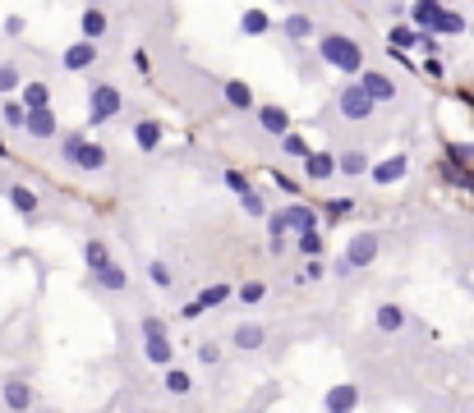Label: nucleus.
<instances>
[{
    "label": "nucleus",
    "instance_id": "36",
    "mask_svg": "<svg viewBox=\"0 0 474 413\" xmlns=\"http://www.w3.org/2000/svg\"><path fill=\"white\" fill-rule=\"evenodd\" d=\"M235 299L244 303V308H258V303L267 299V280H244V285L235 290Z\"/></svg>",
    "mask_w": 474,
    "mask_h": 413
},
{
    "label": "nucleus",
    "instance_id": "8",
    "mask_svg": "<svg viewBox=\"0 0 474 413\" xmlns=\"http://www.w3.org/2000/svg\"><path fill=\"white\" fill-rule=\"evenodd\" d=\"M355 83L364 87V97H369L373 106H387V101H396V78L392 74H382V69H364Z\"/></svg>",
    "mask_w": 474,
    "mask_h": 413
},
{
    "label": "nucleus",
    "instance_id": "35",
    "mask_svg": "<svg viewBox=\"0 0 474 413\" xmlns=\"http://www.w3.org/2000/svg\"><path fill=\"white\" fill-rule=\"evenodd\" d=\"M355 206H360V202H355L350 193H341V198H327V202H323V221H345Z\"/></svg>",
    "mask_w": 474,
    "mask_h": 413
},
{
    "label": "nucleus",
    "instance_id": "26",
    "mask_svg": "<svg viewBox=\"0 0 474 413\" xmlns=\"http://www.w3.org/2000/svg\"><path fill=\"white\" fill-rule=\"evenodd\" d=\"M5 202L14 206L18 216H37V206H42L37 189H28V184H5Z\"/></svg>",
    "mask_w": 474,
    "mask_h": 413
},
{
    "label": "nucleus",
    "instance_id": "38",
    "mask_svg": "<svg viewBox=\"0 0 474 413\" xmlns=\"http://www.w3.org/2000/svg\"><path fill=\"white\" fill-rule=\"evenodd\" d=\"M18 87H23V78H18V65H14V60H0V97H14Z\"/></svg>",
    "mask_w": 474,
    "mask_h": 413
},
{
    "label": "nucleus",
    "instance_id": "45",
    "mask_svg": "<svg viewBox=\"0 0 474 413\" xmlns=\"http://www.w3.org/2000/svg\"><path fill=\"white\" fill-rule=\"evenodd\" d=\"M424 74H429V78H442V74H447V65H442V55H429V60H424Z\"/></svg>",
    "mask_w": 474,
    "mask_h": 413
},
{
    "label": "nucleus",
    "instance_id": "54",
    "mask_svg": "<svg viewBox=\"0 0 474 413\" xmlns=\"http://www.w3.org/2000/svg\"><path fill=\"white\" fill-rule=\"evenodd\" d=\"M470 413H474V409H470Z\"/></svg>",
    "mask_w": 474,
    "mask_h": 413
},
{
    "label": "nucleus",
    "instance_id": "9",
    "mask_svg": "<svg viewBox=\"0 0 474 413\" xmlns=\"http://www.w3.org/2000/svg\"><path fill=\"white\" fill-rule=\"evenodd\" d=\"M405 175H410V156H405V152H392V156H382V161L369 165V180L378 184V189H387V184H401Z\"/></svg>",
    "mask_w": 474,
    "mask_h": 413
},
{
    "label": "nucleus",
    "instance_id": "16",
    "mask_svg": "<svg viewBox=\"0 0 474 413\" xmlns=\"http://www.w3.org/2000/svg\"><path fill=\"white\" fill-rule=\"evenodd\" d=\"M111 33V14H106V9H97V5H88L79 14V42H102V37Z\"/></svg>",
    "mask_w": 474,
    "mask_h": 413
},
{
    "label": "nucleus",
    "instance_id": "50",
    "mask_svg": "<svg viewBox=\"0 0 474 413\" xmlns=\"http://www.w3.org/2000/svg\"><path fill=\"white\" fill-rule=\"evenodd\" d=\"M286 248H290V239H267V253H272V258H281Z\"/></svg>",
    "mask_w": 474,
    "mask_h": 413
},
{
    "label": "nucleus",
    "instance_id": "11",
    "mask_svg": "<svg viewBox=\"0 0 474 413\" xmlns=\"http://www.w3.org/2000/svg\"><path fill=\"white\" fill-rule=\"evenodd\" d=\"M51 83H46V78H28L23 87H18L14 92V101L23 106V115H33V111H51Z\"/></svg>",
    "mask_w": 474,
    "mask_h": 413
},
{
    "label": "nucleus",
    "instance_id": "1",
    "mask_svg": "<svg viewBox=\"0 0 474 413\" xmlns=\"http://www.w3.org/2000/svg\"><path fill=\"white\" fill-rule=\"evenodd\" d=\"M313 42H318V60L323 65L341 69V74H350V78L364 74V46L355 42L350 33H318Z\"/></svg>",
    "mask_w": 474,
    "mask_h": 413
},
{
    "label": "nucleus",
    "instance_id": "23",
    "mask_svg": "<svg viewBox=\"0 0 474 413\" xmlns=\"http://www.w3.org/2000/svg\"><path fill=\"white\" fill-rule=\"evenodd\" d=\"M281 37H290V42H313L318 37V18L304 14V9H299V14H286L281 18Z\"/></svg>",
    "mask_w": 474,
    "mask_h": 413
},
{
    "label": "nucleus",
    "instance_id": "41",
    "mask_svg": "<svg viewBox=\"0 0 474 413\" xmlns=\"http://www.w3.org/2000/svg\"><path fill=\"white\" fill-rule=\"evenodd\" d=\"M83 143H88V133H65V138H60V161L74 165V156H79Z\"/></svg>",
    "mask_w": 474,
    "mask_h": 413
},
{
    "label": "nucleus",
    "instance_id": "10",
    "mask_svg": "<svg viewBox=\"0 0 474 413\" xmlns=\"http://www.w3.org/2000/svg\"><path fill=\"white\" fill-rule=\"evenodd\" d=\"M0 404H5L9 413H33V404H37V390L28 386L23 377H9L5 386H0Z\"/></svg>",
    "mask_w": 474,
    "mask_h": 413
},
{
    "label": "nucleus",
    "instance_id": "27",
    "mask_svg": "<svg viewBox=\"0 0 474 413\" xmlns=\"http://www.w3.org/2000/svg\"><path fill=\"white\" fill-rule=\"evenodd\" d=\"M414 46H419V33H414L410 23H396L392 33H387V51H401V55H410Z\"/></svg>",
    "mask_w": 474,
    "mask_h": 413
},
{
    "label": "nucleus",
    "instance_id": "3",
    "mask_svg": "<svg viewBox=\"0 0 474 413\" xmlns=\"http://www.w3.org/2000/svg\"><path fill=\"white\" fill-rule=\"evenodd\" d=\"M143 358L152 363V368H176V344H171V326L161 321V312H143Z\"/></svg>",
    "mask_w": 474,
    "mask_h": 413
},
{
    "label": "nucleus",
    "instance_id": "29",
    "mask_svg": "<svg viewBox=\"0 0 474 413\" xmlns=\"http://www.w3.org/2000/svg\"><path fill=\"white\" fill-rule=\"evenodd\" d=\"M239 211H244L249 221H267V216H272V202H267L258 189H249V193H239Z\"/></svg>",
    "mask_w": 474,
    "mask_h": 413
},
{
    "label": "nucleus",
    "instance_id": "7",
    "mask_svg": "<svg viewBox=\"0 0 474 413\" xmlns=\"http://www.w3.org/2000/svg\"><path fill=\"white\" fill-rule=\"evenodd\" d=\"M378 253H382V239H378L373 230H360L350 243H345V258H341V262H345L350 271H364V267H373V262H378Z\"/></svg>",
    "mask_w": 474,
    "mask_h": 413
},
{
    "label": "nucleus",
    "instance_id": "30",
    "mask_svg": "<svg viewBox=\"0 0 474 413\" xmlns=\"http://www.w3.org/2000/svg\"><path fill=\"white\" fill-rule=\"evenodd\" d=\"M239 33H244V37L272 33V18H267V9H244V14H239Z\"/></svg>",
    "mask_w": 474,
    "mask_h": 413
},
{
    "label": "nucleus",
    "instance_id": "52",
    "mask_svg": "<svg viewBox=\"0 0 474 413\" xmlns=\"http://www.w3.org/2000/svg\"><path fill=\"white\" fill-rule=\"evenodd\" d=\"M470 33H474V18H470Z\"/></svg>",
    "mask_w": 474,
    "mask_h": 413
},
{
    "label": "nucleus",
    "instance_id": "51",
    "mask_svg": "<svg viewBox=\"0 0 474 413\" xmlns=\"http://www.w3.org/2000/svg\"><path fill=\"white\" fill-rule=\"evenodd\" d=\"M249 413H263V409H249Z\"/></svg>",
    "mask_w": 474,
    "mask_h": 413
},
{
    "label": "nucleus",
    "instance_id": "22",
    "mask_svg": "<svg viewBox=\"0 0 474 413\" xmlns=\"http://www.w3.org/2000/svg\"><path fill=\"white\" fill-rule=\"evenodd\" d=\"M18 133H28V138H37V143H46V138L60 133V120H55V111H33V115H23V129H18Z\"/></svg>",
    "mask_w": 474,
    "mask_h": 413
},
{
    "label": "nucleus",
    "instance_id": "44",
    "mask_svg": "<svg viewBox=\"0 0 474 413\" xmlns=\"http://www.w3.org/2000/svg\"><path fill=\"white\" fill-rule=\"evenodd\" d=\"M272 189H281L286 198H295V202H299V180H290L286 170H272Z\"/></svg>",
    "mask_w": 474,
    "mask_h": 413
},
{
    "label": "nucleus",
    "instance_id": "15",
    "mask_svg": "<svg viewBox=\"0 0 474 413\" xmlns=\"http://www.w3.org/2000/svg\"><path fill=\"white\" fill-rule=\"evenodd\" d=\"M299 165H304L308 184H332L336 180V152H308Z\"/></svg>",
    "mask_w": 474,
    "mask_h": 413
},
{
    "label": "nucleus",
    "instance_id": "25",
    "mask_svg": "<svg viewBox=\"0 0 474 413\" xmlns=\"http://www.w3.org/2000/svg\"><path fill=\"white\" fill-rule=\"evenodd\" d=\"M92 285H97V290H106V294H124V290H129V271H124L120 262H106L102 271H92Z\"/></svg>",
    "mask_w": 474,
    "mask_h": 413
},
{
    "label": "nucleus",
    "instance_id": "47",
    "mask_svg": "<svg viewBox=\"0 0 474 413\" xmlns=\"http://www.w3.org/2000/svg\"><path fill=\"white\" fill-rule=\"evenodd\" d=\"M419 51H424V55H438L442 42H438V37H429V33H419Z\"/></svg>",
    "mask_w": 474,
    "mask_h": 413
},
{
    "label": "nucleus",
    "instance_id": "34",
    "mask_svg": "<svg viewBox=\"0 0 474 413\" xmlns=\"http://www.w3.org/2000/svg\"><path fill=\"white\" fill-rule=\"evenodd\" d=\"M295 248H299V258L304 262H313V258H323V230H308V234H295Z\"/></svg>",
    "mask_w": 474,
    "mask_h": 413
},
{
    "label": "nucleus",
    "instance_id": "14",
    "mask_svg": "<svg viewBox=\"0 0 474 413\" xmlns=\"http://www.w3.org/2000/svg\"><path fill=\"white\" fill-rule=\"evenodd\" d=\"M106 165H111V152H106L102 143H92V138H88V143L79 147V156H74L70 170H79V175H102Z\"/></svg>",
    "mask_w": 474,
    "mask_h": 413
},
{
    "label": "nucleus",
    "instance_id": "46",
    "mask_svg": "<svg viewBox=\"0 0 474 413\" xmlns=\"http://www.w3.org/2000/svg\"><path fill=\"white\" fill-rule=\"evenodd\" d=\"M5 37H23V14H9L5 18Z\"/></svg>",
    "mask_w": 474,
    "mask_h": 413
},
{
    "label": "nucleus",
    "instance_id": "17",
    "mask_svg": "<svg viewBox=\"0 0 474 413\" xmlns=\"http://www.w3.org/2000/svg\"><path fill=\"white\" fill-rule=\"evenodd\" d=\"M360 386H355V381H341V386H332V390H327V395H323V409L327 413H355V409H360Z\"/></svg>",
    "mask_w": 474,
    "mask_h": 413
},
{
    "label": "nucleus",
    "instance_id": "4",
    "mask_svg": "<svg viewBox=\"0 0 474 413\" xmlns=\"http://www.w3.org/2000/svg\"><path fill=\"white\" fill-rule=\"evenodd\" d=\"M120 111H124V92L120 87L115 83H92V92H88V129L111 124Z\"/></svg>",
    "mask_w": 474,
    "mask_h": 413
},
{
    "label": "nucleus",
    "instance_id": "2",
    "mask_svg": "<svg viewBox=\"0 0 474 413\" xmlns=\"http://www.w3.org/2000/svg\"><path fill=\"white\" fill-rule=\"evenodd\" d=\"M410 18H414V33H429V37H456V33L470 28V18L460 14V9H447V5H438V0L410 5Z\"/></svg>",
    "mask_w": 474,
    "mask_h": 413
},
{
    "label": "nucleus",
    "instance_id": "6",
    "mask_svg": "<svg viewBox=\"0 0 474 413\" xmlns=\"http://www.w3.org/2000/svg\"><path fill=\"white\" fill-rule=\"evenodd\" d=\"M272 221H276V230L286 234H308V230H318V211L308 202H290V206H281V211H276L272 206Z\"/></svg>",
    "mask_w": 474,
    "mask_h": 413
},
{
    "label": "nucleus",
    "instance_id": "24",
    "mask_svg": "<svg viewBox=\"0 0 474 413\" xmlns=\"http://www.w3.org/2000/svg\"><path fill=\"white\" fill-rule=\"evenodd\" d=\"M369 165H373V156L364 152V147H350V152L336 156V175H345V180H364Z\"/></svg>",
    "mask_w": 474,
    "mask_h": 413
},
{
    "label": "nucleus",
    "instance_id": "42",
    "mask_svg": "<svg viewBox=\"0 0 474 413\" xmlns=\"http://www.w3.org/2000/svg\"><path fill=\"white\" fill-rule=\"evenodd\" d=\"M318 280H327V262L323 258H313V262L299 267V285H318Z\"/></svg>",
    "mask_w": 474,
    "mask_h": 413
},
{
    "label": "nucleus",
    "instance_id": "48",
    "mask_svg": "<svg viewBox=\"0 0 474 413\" xmlns=\"http://www.w3.org/2000/svg\"><path fill=\"white\" fill-rule=\"evenodd\" d=\"M134 69H139V74H148V69H152V60H148V51H143V46H134Z\"/></svg>",
    "mask_w": 474,
    "mask_h": 413
},
{
    "label": "nucleus",
    "instance_id": "19",
    "mask_svg": "<svg viewBox=\"0 0 474 413\" xmlns=\"http://www.w3.org/2000/svg\"><path fill=\"white\" fill-rule=\"evenodd\" d=\"M258 129L272 133V138H286L290 133V111H286V106H276V101H263V106H258Z\"/></svg>",
    "mask_w": 474,
    "mask_h": 413
},
{
    "label": "nucleus",
    "instance_id": "43",
    "mask_svg": "<svg viewBox=\"0 0 474 413\" xmlns=\"http://www.w3.org/2000/svg\"><path fill=\"white\" fill-rule=\"evenodd\" d=\"M221 184H226V189L235 193V198H239V193H249V189H254V184H249V175H239V170H221Z\"/></svg>",
    "mask_w": 474,
    "mask_h": 413
},
{
    "label": "nucleus",
    "instance_id": "31",
    "mask_svg": "<svg viewBox=\"0 0 474 413\" xmlns=\"http://www.w3.org/2000/svg\"><path fill=\"white\" fill-rule=\"evenodd\" d=\"M83 262H88V271H102L106 262H111V243H106V239H97V234H92V239L83 243Z\"/></svg>",
    "mask_w": 474,
    "mask_h": 413
},
{
    "label": "nucleus",
    "instance_id": "21",
    "mask_svg": "<svg viewBox=\"0 0 474 413\" xmlns=\"http://www.w3.org/2000/svg\"><path fill=\"white\" fill-rule=\"evenodd\" d=\"M221 97H226L230 111H258V97L244 78H226V83H221Z\"/></svg>",
    "mask_w": 474,
    "mask_h": 413
},
{
    "label": "nucleus",
    "instance_id": "39",
    "mask_svg": "<svg viewBox=\"0 0 474 413\" xmlns=\"http://www.w3.org/2000/svg\"><path fill=\"white\" fill-rule=\"evenodd\" d=\"M148 280L157 285V290H176V271H171L161 258H152V262H148Z\"/></svg>",
    "mask_w": 474,
    "mask_h": 413
},
{
    "label": "nucleus",
    "instance_id": "13",
    "mask_svg": "<svg viewBox=\"0 0 474 413\" xmlns=\"http://www.w3.org/2000/svg\"><path fill=\"white\" fill-rule=\"evenodd\" d=\"M405 326H410V312L401 303H378V312H373V331L378 336H401Z\"/></svg>",
    "mask_w": 474,
    "mask_h": 413
},
{
    "label": "nucleus",
    "instance_id": "37",
    "mask_svg": "<svg viewBox=\"0 0 474 413\" xmlns=\"http://www.w3.org/2000/svg\"><path fill=\"white\" fill-rule=\"evenodd\" d=\"M0 124H5V129H23V106L14 101V97H0Z\"/></svg>",
    "mask_w": 474,
    "mask_h": 413
},
{
    "label": "nucleus",
    "instance_id": "53",
    "mask_svg": "<svg viewBox=\"0 0 474 413\" xmlns=\"http://www.w3.org/2000/svg\"><path fill=\"white\" fill-rule=\"evenodd\" d=\"M470 193H474V180H470Z\"/></svg>",
    "mask_w": 474,
    "mask_h": 413
},
{
    "label": "nucleus",
    "instance_id": "32",
    "mask_svg": "<svg viewBox=\"0 0 474 413\" xmlns=\"http://www.w3.org/2000/svg\"><path fill=\"white\" fill-rule=\"evenodd\" d=\"M221 358H226V349H221L217 340H198L193 344V363H198V368H221Z\"/></svg>",
    "mask_w": 474,
    "mask_h": 413
},
{
    "label": "nucleus",
    "instance_id": "12",
    "mask_svg": "<svg viewBox=\"0 0 474 413\" xmlns=\"http://www.w3.org/2000/svg\"><path fill=\"white\" fill-rule=\"evenodd\" d=\"M97 60H102V46H92V42H70L60 51V65L70 69V74H88Z\"/></svg>",
    "mask_w": 474,
    "mask_h": 413
},
{
    "label": "nucleus",
    "instance_id": "20",
    "mask_svg": "<svg viewBox=\"0 0 474 413\" xmlns=\"http://www.w3.org/2000/svg\"><path fill=\"white\" fill-rule=\"evenodd\" d=\"M161 138H166V124H161V120H152V115L134 120V147H139V152H157Z\"/></svg>",
    "mask_w": 474,
    "mask_h": 413
},
{
    "label": "nucleus",
    "instance_id": "5",
    "mask_svg": "<svg viewBox=\"0 0 474 413\" xmlns=\"http://www.w3.org/2000/svg\"><path fill=\"white\" fill-rule=\"evenodd\" d=\"M373 111H378V106L364 97V87L355 83V78L341 87V92H336V115H341L345 124H369V120H373Z\"/></svg>",
    "mask_w": 474,
    "mask_h": 413
},
{
    "label": "nucleus",
    "instance_id": "28",
    "mask_svg": "<svg viewBox=\"0 0 474 413\" xmlns=\"http://www.w3.org/2000/svg\"><path fill=\"white\" fill-rule=\"evenodd\" d=\"M226 299H235V290H230L226 280H217V285H203V290H198V299H193V303H198V308L208 312V308H221Z\"/></svg>",
    "mask_w": 474,
    "mask_h": 413
},
{
    "label": "nucleus",
    "instance_id": "49",
    "mask_svg": "<svg viewBox=\"0 0 474 413\" xmlns=\"http://www.w3.org/2000/svg\"><path fill=\"white\" fill-rule=\"evenodd\" d=\"M198 317H203L198 303H185V308H180V321H198Z\"/></svg>",
    "mask_w": 474,
    "mask_h": 413
},
{
    "label": "nucleus",
    "instance_id": "33",
    "mask_svg": "<svg viewBox=\"0 0 474 413\" xmlns=\"http://www.w3.org/2000/svg\"><path fill=\"white\" fill-rule=\"evenodd\" d=\"M166 390H171V395H193V372L189 368H180V363H176V368H166Z\"/></svg>",
    "mask_w": 474,
    "mask_h": 413
},
{
    "label": "nucleus",
    "instance_id": "40",
    "mask_svg": "<svg viewBox=\"0 0 474 413\" xmlns=\"http://www.w3.org/2000/svg\"><path fill=\"white\" fill-rule=\"evenodd\" d=\"M281 152L290 156V161H304V156L313 152V147H308V143H304V138H299V133H286V138H281Z\"/></svg>",
    "mask_w": 474,
    "mask_h": 413
},
{
    "label": "nucleus",
    "instance_id": "18",
    "mask_svg": "<svg viewBox=\"0 0 474 413\" xmlns=\"http://www.w3.org/2000/svg\"><path fill=\"white\" fill-rule=\"evenodd\" d=\"M267 344V331L258 326V321H239L235 331H230V349L235 353H258Z\"/></svg>",
    "mask_w": 474,
    "mask_h": 413
}]
</instances>
